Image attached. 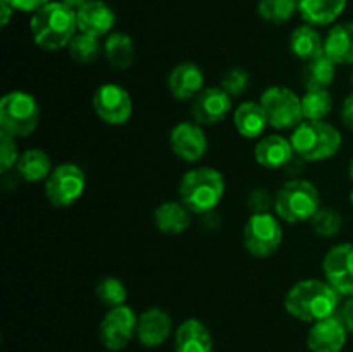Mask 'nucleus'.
<instances>
[{
    "label": "nucleus",
    "instance_id": "nucleus-13",
    "mask_svg": "<svg viewBox=\"0 0 353 352\" xmlns=\"http://www.w3.org/2000/svg\"><path fill=\"white\" fill-rule=\"evenodd\" d=\"M172 152L186 162H196L207 154L209 141L199 123H179L172 128L169 137Z\"/></svg>",
    "mask_w": 353,
    "mask_h": 352
},
{
    "label": "nucleus",
    "instance_id": "nucleus-40",
    "mask_svg": "<svg viewBox=\"0 0 353 352\" xmlns=\"http://www.w3.org/2000/svg\"><path fill=\"white\" fill-rule=\"evenodd\" d=\"M0 9H2V26H7V24H9L10 16H12L14 9L6 2V0H2V3H0Z\"/></svg>",
    "mask_w": 353,
    "mask_h": 352
},
{
    "label": "nucleus",
    "instance_id": "nucleus-24",
    "mask_svg": "<svg viewBox=\"0 0 353 352\" xmlns=\"http://www.w3.org/2000/svg\"><path fill=\"white\" fill-rule=\"evenodd\" d=\"M16 171L24 182L38 183L47 182L54 169H52V161L47 152H43L41 148H28L17 159Z\"/></svg>",
    "mask_w": 353,
    "mask_h": 352
},
{
    "label": "nucleus",
    "instance_id": "nucleus-30",
    "mask_svg": "<svg viewBox=\"0 0 353 352\" xmlns=\"http://www.w3.org/2000/svg\"><path fill=\"white\" fill-rule=\"evenodd\" d=\"M300 0H259V16L272 24H283L299 10Z\"/></svg>",
    "mask_w": 353,
    "mask_h": 352
},
{
    "label": "nucleus",
    "instance_id": "nucleus-21",
    "mask_svg": "<svg viewBox=\"0 0 353 352\" xmlns=\"http://www.w3.org/2000/svg\"><path fill=\"white\" fill-rule=\"evenodd\" d=\"M192 211L181 200H165L155 209L154 221L161 233L179 235L185 233L192 224Z\"/></svg>",
    "mask_w": 353,
    "mask_h": 352
},
{
    "label": "nucleus",
    "instance_id": "nucleus-41",
    "mask_svg": "<svg viewBox=\"0 0 353 352\" xmlns=\"http://www.w3.org/2000/svg\"><path fill=\"white\" fill-rule=\"evenodd\" d=\"M62 2H64L65 6L71 7V9L79 10V9H81V7H85L86 3L92 2V0H62Z\"/></svg>",
    "mask_w": 353,
    "mask_h": 352
},
{
    "label": "nucleus",
    "instance_id": "nucleus-29",
    "mask_svg": "<svg viewBox=\"0 0 353 352\" xmlns=\"http://www.w3.org/2000/svg\"><path fill=\"white\" fill-rule=\"evenodd\" d=\"M333 109V99L327 90H307L302 97L303 119L324 121V117Z\"/></svg>",
    "mask_w": 353,
    "mask_h": 352
},
{
    "label": "nucleus",
    "instance_id": "nucleus-28",
    "mask_svg": "<svg viewBox=\"0 0 353 352\" xmlns=\"http://www.w3.org/2000/svg\"><path fill=\"white\" fill-rule=\"evenodd\" d=\"M103 54L116 69H128L134 61V43L130 35L112 33L103 43Z\"/></svg>",
    "mask_w": 353,
    "mask_h": 352
},
{
    "label": "nucleus",
    "instance_id": "nucleus-9",
    "mask_svg": "<svg viewBox=\"0 0 353 352\" xmlns=\"http://www.w3.org/2000/svg\"><path fill=\"white\" fill-rule=\"evenodd\" d=\"M86 188V176L79 166L72 162L55 166L45 182V195L54 207H69L81 199Z\"/></svg>",
    "mask_w": 353,
    "mask_h": 352
},
{
    "label": "nucleus",
    "instance_id": "nucleus-5",
    "mask_svg": "<svg viewBox=\"0 0 353 352\" xmlns=\"http://www.w3.org/2000/svg\"><path fill=\"white\" fill-rule=\"evenodd\" d=\"M274 209L279 219L286 221V223L310 221L321 209L319 190L309 179H288L278 190Z\"/></svg>",
    "mask_w": 353,
    "mask_h": 352
},
{
    "label": "nucleus",
    "instance_id": "nucleus-3",
    "mask_svg": "<svg viewBox=\"0 0 353 352\" xmlns=\"http://www.w3.org/2000/svg\"><path fill=\"white\" fill-rule=\"evenodd\" d=\"M226 190L224 176L214 168H193L179 182V200L195 214H205L221 204Z\"/></svg>",
    "mask_w": 353,
    "mask_h": 352
},
{
    "label": "nucleus",
    "instance_id": "nucleus-7",
    "mask_svg": "<svg viewBox=\"0 0 353 352\" xmlns=\"http://www.w3.org/2000/svg\"><path fill=\"white\" fill-rule=\"evenodd\" d=\"M269 126L276 130H295L303 121L302 99L286 86H269L261 97Z\"/></svg>",
    "mask_w": 353,
    "mask_h": 352
},
{
    "label": "nucleus",
    "instance_id": "nucleus-10",
    "mask_svg": "<svg viewBox=\"0 0 353 352\" xmlns=\"http://www.w3.org/2000/svg\"><path fill=\"white\" fill-rule=\"evenodd\" d=\"M93 110L103 123L110 126H121L130 121L133 114V100L124 86L116 83H105L93 93Z\"/></svg>",
    "mask_w": 353,
    "mask_h": 352
},
{
    "label": "nucleus",
    "instance_id": "nucleus-16",
    "mask_svg": "<svg viewBox=\"0 0 353 352\" xmlns=\"http://www.w3.org/2000/svg\"><path fill=\"white\" fill-rule=\"evenodd\" d=\"M172 320L161 307H150L138 317L137 337L145 347H159L169 338Z\"/></svg>",
    "mask_w": 353,
    "mask_h": 352
},
{
    "label": "nucleus",
    "instance_id": "nucleus-20",
    "mask_svg": "<svg viewBox=\"0 0 353 352\" xmlns=\"http://www.w3.org/2000/svg\"><path fill=\"white\" fill-rule=\"evenodd\" d=\"M212 335L202 321L186 320L176 330V352H212Z\"/></svg>",
    "mask_w": 353,
    "mask_h": 352
},
{
    "label": "nucleus",
    "instance_id": "nucleus-14",
    "mask_svg": "<svg viewBox=\"0 0 353 352\" xmlns=\"http://www.w3.org/2000/svg\"><path fill=\"white\" fill-rule=\"evenodd\" d=\"M233 97L223 88L210 86L203 88L193 100L192 114L199 124H217L226 119L233 107Z\"/></svg>",
    "mask_w": 353,
    "mask_h": 352
},
{
    "label": "nucleus",
    "instance_id": "nucleus-23",
    "mask_svg": "<svg viewBox=\"0 0 353 352\" xmlns=\"http://www.w3.org/2000/svg\"><path fill=\"white\" fill-rule=\"evenodd\" d=\"M269 124L261 102H243L234 110V126L245 138H259Z\"/></svg>",
    "mask_w": 353,
    "mask_h": 352
},
{
    "label": "nucleus",
    "instance_id": "nucleus-38",
    "mask_svg": "<svg viewBox=\"0 0 353 352\" xmlns=\"http://www.w3.org/2000/svg\"><path fill=\"white\" fill-rule=\"evenodd\" d=\"M14 10H23V12H37L43 6H47L50 0H6Z\"/></svg>",
    "mask_w": 353,
    "mask_h": 352
},
{
    "label": "nucleus",
    "instance_id": "nucleus-34",
    "mask_svg": "<svg viewBox=\"0 0 353 352\" xmlns=\"http://www.w3.org/2000/svg\"><path fill=\"white\" fill-rule=\"evenodd\" d=\"M250 85V75L243 68H233L223 76L221 88L226 90L231 97H240L247 92Z\"/></svg>",
    "mask_w": 353,
    "mask_h": 352
},
{
    "label": "nucleus",
    "instance_id": "nucleus-18",
    "mask_svg": "<svg viewBox=\"0 0 353 352\" xmlns=\"http://www.w3.org/2000/svg\"><path fill=\"white\" fill-rule=\"evenodd\" d=\"M169 92L178 100L195 99L203 90V72L193 62H181L168 78Z\"/></svg>",
    "mask_w": 353,
    "mask_h": 352
},
{
    "label": "nucleus",
    "instance_id": "nucleus-12",
    "mask_svg": "<svg viewBox=\"0 0 353 352\" xmlns=\"http://www.w3.org/2000/svg\"><path fill=\"white\" fill-rule=\"evenodd\" d=\"M326 282L340 295H353V244H340L331 248L323 262Z\"/></svg>",
    "mask_w": 353,
    "mask_h": 352
},
{
    "label": "nucleus",
    "instance_id": "nucleus-2",
    "mask_svg": "<svg viewBox=\"0 0 353 352\" xmlns=\"http://www.w3.org/2000/svg\"><path fill=\"white\" fill-rule=\"evenodd\" d=\"M30 28L38 47L48 52L61 50L76 37L78 17L76 10L64 2H48L33 12Z\"/></svg>",
    "mask_w": 353,
    "mask_h": 352
},
{
    "label": "nucleus",
    "instance_id": "nucleus-31",
    "mask_svg": "<svg viewBox=\"0 0 353 352\" xmlns=\"http://www.w3.org/2000/svg\"><path fill=\"white\" fill-rule=\"evenodd\" d=\"M69 55L74 59L78 64H92L99 59V55L102 54V47L99 43V38L92 37V35L79 33L76 35L71 40V43L68 45Z\"/></svg>",
    "mask_w": 353,
    "mask_h": 352
},
{
    "label": "nucleus",
    "instance_id": "nucleus-19",
    "mask_svg": "<svg viewBox=\"0 0 353 352\" xmlns=\"http://www.w3.org/2000/svg\"><path fill=\"white\" fill-rule=\"evenodd\" d=\"M295 157V150L288 138L281 135H268L255 147V161L268 169L286 168Z\"/></svg>",
    "mask_w": 353,
    "mask_h": 352
},
{
    "label": "nucleus",
    "instance_id": "nucleus-37",
    "mask_svg": "<svg viewBox=\"0 0 353 352\" xmlns=\"http://www.w3.org/2000/svg\"><path fill=\"white\" fill-rule=\"evenodd\" d=\"M336 316L340 317V321L347 328L348 333H353V295L348 297L343 304H340V307L336 311Z\"/></svg>",
    "mask_w": 353,
    "mask_h": 352
},
{
    "label": "nucleus",
    "instance_id": "nucleus-39",
    "mask_svg": "<svg viewBox=\"0 0 353 352\" xmlns=\"http://www.w3.org/2000/svg\"><path fill=\"white\" fill-rule=\"evenodd\" d=\"M341 121H343V124L348 130H353V93H350L343 100V106H341Z\"/></svg>",
    "mask_w": 353,
    "mask_h": 352
},
{
    "label": "nucleus",
    "instance_id": "nucleus-6",
    "mask_svg": "<svg viewBox=\"0 0 353 352\" xmlns=\"http://www.w3.org/2000/svg\"><path fill=\"white\" fill-rule=\"evenodd\" d=\"M41 110L31 93L9 92L0 100V131L14 138L30 137L40 123Z\"/></svg>",
    "mask_w": 353,
    "mask_h": 352
},
{
    "label": "nucleus",
    "instance_id": "nucleus-43",
    "mask_svg": "<svg viewBox=\"0 0 353 352\" xmlns=\"http://www.w3.org/2000/svg\"><path fill=\"white\" fill-rule=\"evenodd\" d=\"M350 200H352V206H353V190H352V193H350Z\"/></svg>",
    "mask_w": 353,
    "mask_h": 352
},
{
    "label": "nucleus",
    "instance_id": "nucleus-25",
    "mask_svg": "<svg viewBox=\"0 0 353 352\" xmlns=\"http://www.w3.org/2000/svg\"><path fill=\"white\" fill-rule=\"evenodd\" d=\"M348 0H300L299 12L309 24L326 26L336 21Z\"/></svg>",
    "mask_w": 353,
    "mask_h": 352
},
{
    "label": "nucleus",
    "instance_id": "nucleus-33",
    "mask_svg": "<svg viewBox=\"0 0 353 352\" xmlns=\"http://www.w3.org/2000/svg\"><path fill=\"white\" fill-rule=\"evenodd\" d=\"M97 297H99L100 302L107 307H119L126 304L128 299V290L126 285L121 282L119 278H112V276H107L102 282L97 285L95 290Z\"/></svg>",
    "mask_w": 353,
    "mask_h": 352
},
{
    "label": "nucleus",
    "instance_id": "nucleus-17",
    "mask_svg": "<svg viewBox=\"0 0 353 352\" xmlns=\"http://www.w3.org/2000/svg\"><path fill=\"white\" fill-rule=\"evenodd\" d=\"M76 17H78L79 33L92 35L95 38L109 33L116 23L114 10L102 0H92L90 3H86L85 7L76 10Z\"/></svg>",
    "mask_w": 353,
    "mask_h": 352
},
{
    "label": "nucleus",
    "instance_id": "nucleus-42",
    "mask_svg": "<svg viewBox=\"0 0 353 352\" xmlns=\"http://www.w3.org/2000/svg\"><path fill=\"white\" fill-rule=\"evenodd\" d=\"M350 178L353 179V159H352V162H350Z\"/></svg>",
    "mask_w": 353,
    "mask_h": 352
},
{
    "label": "nucleus",
    "instance_id": "nucleus-32",
    "mask_svg": "<svg viewBox=\"0 0 353 352\" xmlns=\"http://www.w3.org/2000/svg\"><path fill=\"white\" fill-rule=\"evenodd\" d=\"M314 233L323 238H331L338 235L343 228V217L336 209L331 207H321L316 213V216L310 219Z\"/></svg>",
    "mask_w": 353,
    "mask_h": 352
},
{
    "label": "nucleus",
    "instance_id": "nucleus-26",
    "mask_svg": "<svg viewBox=\"0 0 353 352\" xmlns=\"http://www.w3.org/2000/svg\"><path fill=\"white\" fill-rule=\"evenodd\" d=\"M290 50L302 61H312L324 54V40L312 24H303L290 37Z\"/></svg>",
    "mask_w": 353,
    "mask_h": 352
},
{
    "label": "nucleus",
    "instance_id": "nucleus-36",
    "mask_svg": "<svg viewBox=\"0 0 353 352\" xmlns=\"http://www.w3.org/2000/svg\"><path fill=\"white\" fill-rule=\"evenodd\" d=\"M247 207L252 211V214H264L269 213L272 207V199L264 188H255L248 193Z\"/></svg>",
    "mask_w": 353,
    "mask_h": 352
},
{
    "label": "nucleus",
    "instance_id": "nucleus-22",
    "mask_svg": "<svg viewBox=\"0 0 353 352\" xmlns=\"http://www.w3.org/2000/svg\"><path fill=\"white\" fill-rule=\"evenodd\" d=\"M324 54L334 64H353V23L338 24L327 33Z\"/></svg>",
    "mask_w": 353,
    "mask_h": 352
},
{
    "label": "nucleus",
    "instance_id": "nucleus-1",
    "mask_svg": "<svg viewBox=\"0 0 353 352\" xmlns=\"http://www.w3.org/2000/svg\"><path fill=\"white\" fill-rule=\"evenodd\" d=\"M340 293L327 282L302 280L286 293L285 309L296 320L316 323L336 314L340 307Z\"/></svg>",
    "mask_w": 353,
    "mask_h": 352
},
{
    "label": "nucleus",
    "instance_id": "nucleus-11",
    "mask_svg": "<svg viewBox=\"0 0 353 352\" xmlns=\"http://www.w3.org/2000/svg\"><path fill=\"white\" fill-rule=\"evenodd\" d=\"M137 326L138 317L131 307H112L99 326L100 342L109 351H123L137 335Z\"/></svg>",
    "mask_w": 353,
    "mask_h": 352
},
{
    "label": "nucleus",
    "instance_id": "nucleus-44",
    "mask_svg": "<svg viewBox=\"0 0 353 352\" xmlns=\"http://www.w3.org/2000/svg\"><path fill=\"white\" fill-rule=\"evenodd\" d=\"M350 83H352V86H353V72H352V76H350Z\"/></svg>",
    "mask_w": 353,
    "mask_h": 352
},
{
    "label": "nucleus",
    "instance_id": "nucleus-27",
    "mask_svg": "<svg viewBox=\"0 0 353 352\" xmlns=\"http://www.w3.org/2000/svg\"><path fill=\"white\" fill-rule=\"evenodd\" d=\"M334 75L336 64L326 54H321L319 57L307 61L302 72V85L305 90H327L333 85Z\"/></svg>",
    "mask_w": 353,
    "mask_h": 352
},
{
    "label": "nucleus",
    "instance_id": "nucleus-8",
    "mask_svg": "<svg viewBox=\"0 0 353 352\" xmlns=\"http://www.w3.org/2000/svg\"><path fill=\"white\" fill-rule=\"evenodd\" d=\"M283 242V228L271 213L252 214L243 226V245L254 257H271Z\"/></svg>",
    "mask_w": 353,
    "mask_h": 352
},
{
    "label": "nucleus",
    "instance_id": "nucleus-35",
    "mask_svg": "<svg viewBox=\"0 0 353 352\" xmlns=\"http://www.w3.org/2000/svg\"><path fill=\"white\" fill-rule=\"evenodd\" d=\"M17 159H19V154H17L16 138L0 131V171L7 173L10 168H14L17 164Z\"/></svg>",
    "mask_w": 353,
    "mask_h": 352
},
{
    "label": "nucleus",
    "instance_id": "nucleus-4",
    "mask_svg": "<svg viewBox=\"0 0 353 352\" xmlns=\"http://www.w3.org/2000/svg\"><path fill=\"white\" fill-rule=\"evenodd\" d=\"M290 141L300 159L305 162H319L338 154L341 133L326 121H302L293 130Z\"/></svg>",
    "mask_w": 353,
    "mask_h": 352
},
{
    "label": "nucleus",
    "instance_id": "nucleus-15",
    "mask_svg": "<svg viewBox=\"0 0 353 352\" xmlns=\"http://www.w3.org/2000/svg\"><path fill=\"white\" fill-rule=\"evenodd\" d=\"M347 328L334 314L312 324L307 337V345L310 352H341L347 344Z\"/></svg>",
    "mask_w": 353,
    "mask_h": 352
}]
</instances>
